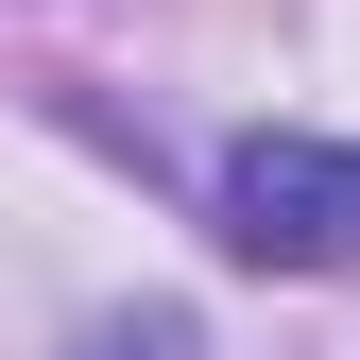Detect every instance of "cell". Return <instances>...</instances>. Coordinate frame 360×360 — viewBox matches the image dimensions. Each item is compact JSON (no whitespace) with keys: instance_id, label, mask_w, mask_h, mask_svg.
Returning a JSON list of instances; mask_svg holds the SVG:
<instances>
[{"instance_id":"6da1fadb","label":"cell","mask_w":360,"mask_h":360,"mask_svg":"<svg viewBox=\"0 0 360 360\" xmlns=\"http://www.w3.org/2000/svg\"><path fill=\"white\" fill-rule=\"evenodd\" d=\"M223 240L257 275H343L360 257V155L343 138H240L223 155Z\"/></svg>"},{"instance_id":"7a4b0ae2","label":"cell","mask_w":360,"mask_h":360,"mask_svg":"<svg viewBox=\"0 0 360 360\" xmlns=\"http://www.w3.org/2000/svg\"><path fill=\"white\" fill-rule=\"evenodd\" d=\"M86 360H206V326L172 292H138V309H103V326H86Z\"/></svg>"}]
</instances>
